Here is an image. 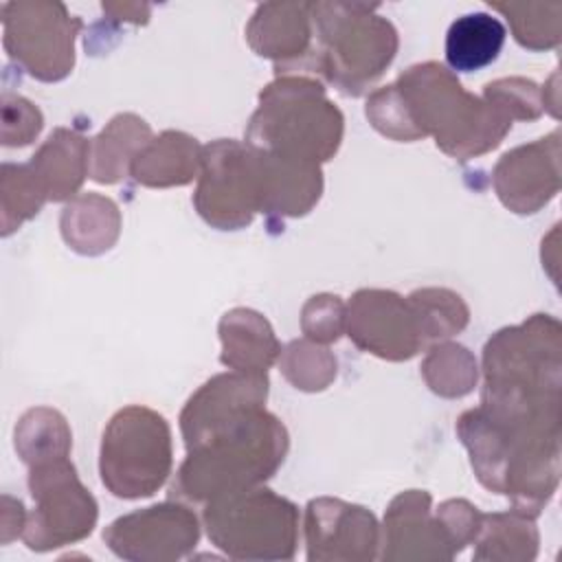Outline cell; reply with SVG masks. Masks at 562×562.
Returning <instances> with one entry per match:
<instances>
[{"label":"cell","mask_w":562,"mask_h":562,"mask_svg":"<svg viewBox=\"0 0 562 562\" xmlns=\"http://www.w3.org/2000/svg\"><path fill=\"white\" fill-rule=\"evenodd\" d=\"M193 206L220 231L248 226L255 213H261L257 149L233 138H217L202 147Z\"/></svg>","instance_id":"30bf717a"},{"label":"cell","mask_w":562,"mask_h":562,"mask_svg":"<svg viewBox=\"0 0 562 562\" xmlns=\"http://www.w3.org/2000/svg\"><path fill=\"white\" fill-rule=\"evenodd\" d=\"M29 165L44 184L48 200H72L90 176V140L72 130L57 127L31 156Z\"/></svg>","instance_id":"44dd1931"},{"label":"cell","mask_w":562,"mask_h":562,"mask_svg":"<svg viewBox=\"0 0 562 562\" xmlns=\"http://www.w3.org/2000/svg\"><path fill=\"white\" fill-rule=\"evenodd\" d=\"M483 97L492 101L509 121H536L542 110V90L522 77H507L485 83Z\"/></svg>","instance_id":"d6a6232c"},{"label":"cell","mask_w":562,"mask_h":562,"mask_svg":"<svg viewBox=\"0 0 562 562\" xmlns=\"http://www.w3.org/2000/svg\"><path fill=\"white\" fill-rule=\"evenodd\" d=\"M503 13L516 42L529 50L553 48L562 40V4L560 2H490Z\"/></svg>","instance_id":"f1b7e54d"},{"label":"cell","mask_w":562,"mask_h":562,"mask_svg":"<svg viewBox=\"0 0 562 562\" xmlns=\"http://www.w3.org/2000/svg\"><path fill=\"white\" fill-rule=\"evenodd\" d=\"M430 494L424 490H406L397 494L384 514L382 560H452L459 551L437 518L430 514Z\"/></svg>","instance_id":"2e32d148"},{"label":"cell","mask_w":562,"mask_h":562,"mask_svg":"<svg viewBox=\"0 0 562 562\" xmlns=\"http://www.w3.org/2000/svg\"><path fill=\"white\" fill-rule=\"evenodd\" d=\"M342 132V112L327 99L321 79L283 75L259 92L246 143L268 154L323 165L338 151Z\"/></svg>","instance_id":"277c9868"},{"label":"cell","mask_w":562,"mask_h":562,"mask_svg":"<svg viewBox=\"0 0 562 562\" xmlns=\"http://www.w3.org/2000/svg\"><path fill=\"white\" fill-rule=\"evenodd\" d=\"M375 9L364 2H312L321 79L345 94H362L395 59L397 31Z\"/></svg>","instance_id":"5b68a950"},{"label":"cell","mask_w":562,"mask_h":562,"mask_svg":"<svg viewBox=\"0 0 562 562\" xmlns=\"http://www.w3.org/2000/svg\"><path fill=\"white\" fill-rule=\"evenodd\" d=\"M562 327L549 314L498 329L483 347L481 411L516 441L560 439Z\"/></svg>","instance_id":"6da1fadb"},{"label":"cell","mask_w":562,"mask_h":562,"mask_svg":"<svg viewBox=\"0 0 562 562\" xmlns=\"http://www.w3.org/2000/svg\"><path fill=\"white\" fill-rule=\"evenodd\" d=\"M202 147L184 134L167 130L151 138L132 160L130 173L138 184L151 189L184 187L200 173Z\"/></svg>","instance_id":"ffe728a7"},{"label":"cell","mask_w":562,"mask_h":562,"mask_svg":"<svg viewBox=\"0 0 562 562\" xmlns=\"http://www.w3.org/2000/svg\"><path fill=\"white\" fill-rule=\"evenodd\" d=\"M334 353L314 340H292L279 353V371L301 391H323L336 378Z\"/></svg>","instance_id":"4dcf8cb0"},{"label":"cell","mask_w":562,"mask_h":562,"mask_svg":"<svg viewBox=\"0 0 562 562\" xmlns=\"http://www.w3.org/2000/svg\"><path fill=\"white\" fill-rule=\"evenodd\" d=\"M200 540L198 516L182 503H160L119 516L103 529V542L130 562H171Z\"/></svg>","instance_id":"8fae6325"},{"label":"cell","mask_w":562,"mask_h":562,"mask_svg":"<svg viewBox=\"0 0 562 562\" xmlns=\"http://www.w3.org/2000/svg\"><path fill=\"white\" fill-rule=\"evenodd\" d=\"M422 375L432 393L441 397H463L476 386L479 367L463 345L437 342L422 362Z\"/></svg>","instance_id":"83f0119b"},{"label":"cell","mask_w":562,"mask_h":562,"mask_svg":"<svg viewBox=\"0 0 562 562\" xmlns=\"http://www.w3.org/2000/svg\"><path fill=\"white\" fill-rule=\"evenodd\" d=\"M492 182L509 211L520 215L540 211L560 189V132L503 154L492 171Z\"/></svg>","instance_id":"9a60e30c"},{"label":"cell","mask_w":562,"mask_h":562,"mask_svg":"<svg viewBox=\"0 0 562 562\" xmlns=\"http://www.w3.org/2000/svg\"><path fill=\"white\" fill-rule=\"evenodd\" d=\"M15 452L31 468L70 454L72 432L66 417L48 406L26 411L13 432Z\"/></svg>","instance_id":"484cf974"},{"label":"cell","mask_w":562,"mask_h":562,"mask_svg":"<svg viewBox=\"0 0 562 562\" xmlns=\"http://www.w3.org/2000/svg\"><path fill=\"white\" fill-rule=\"evenodd\" d=\"M81 20L66 4L11 0L2 4V44L7 55L33 79L59 81L75 66V35Z\"/></svg>","instance_id":"9c48e42d"},{"label":"cell","mask_w":562,"mask_h":562,"mask_svg":"<svg viewBox=\"0 0 562 562\" xmlns=\"http://www.w3.org/2000/svg\"><path fill=\"white\" fill-rule=\"evenodd\" d=\"M364 114L369 123L386 138L400 140V143H413L422 138L395 83L371 92L367 97Z\"/></svg>","instance_id":"1f68e13d"},{"label":"cell","mask_w":562,"mask_h":562,"mask_svg":"<svg viewBox=\"0 0 562 562\" xmlns=\"http://www.w3.org/2000/svg\"><path fill=\"white\" fill-rule=\"evenodd\" d=\"M268 375L228 371L206 380L184 404L180 430L187 450H193L259 408H266Z\"/></svg>","instance_id":"4fadbf2b"},{"label":"cell","mask_w":562,"mask_h":562,"mask_svg":"<svg viewBox=\"0 0 562 562\" xmlns=\"http://www.w3.org/2000/svg\"><path fill=\"white\" fill-rule=\"evenodd\" d=\"M288 448L290 437L281 419L259 408L211 441L187 450L171 483V496L206 503L261 485L281 468Z\"/></svg>","instance_id":"3957f363"},{"label":"cell","mask_w":562,"mask_h":562,"mask_svg":"<svg viewBox=\"0 0 562 562\" xmlns=\"http://www.w3.org/2000/svg\"><path fill=\"white\" fill-rule=\"evenodd\" d=\"M347 305L336 294L312 296L301 312V329L314 342H336L345 334Z\"/></svg>","instance_id":"836d02e7"},{"label":"cell","mask_w":562,"mask_h":562,"mask_svg":"<svg viewBox=\"0 0 562 562\" xmlns=\"http://www.w3.org/2000/svg\"><path fill=\"white\" fill-rule=\"evenodd\" d=\"M48 193L31 165L4 162L0 167V211L2 237L18 231L26 220L40 213Z\"/></svg>","instance_id":"f546056e"},{"label":"cell","mask_w":562,"mask_h":562,"mask_svg":"<svg viewBox=\"0 0 562 562\" xmlns=\"http://www.w3.org/2000/svg\"><path fill=\"white\" fill-rule=\"evenodd\" d=\"M222 364L231 371L266 373L281 353L270 323L255 310L235 307L220 321Z\"/></svg>","instance_id":"d6986e66"},{"label":"cell","mask_w":562,"mask_h":562,"mask_svg":"<svg viewBox=\"0 0 562 562\" xmlns=\"http://www.w3.org/2000/svg\"><path fill=\"white\" fill-rule=\"evenodd\" d=\"M246 40L257 55L274 59L277 77L299 75L314 55L312 2L259 4L246 26Z\"/></svg>","instance_id":"e0dca14e"},{"label":"cell","mask_w":562,"mask_h":562,"mask_svg":"<svg viewBox=\"0 0 562 562\" xmlns=\"http://www.w3.org/2000/svg\"><path fill=\"white\" fill-rule=\"evenodd\" d=\"M406 301L417 316L424 345L443 342L446 338L465 329L470 321L465 301L446 288H422L411 292Z\"/></svg>","instance_id":"4316f807"},{"label":"cell","mask_w":562,"mask_h":562,"mask_svg":"<svg viewBox=\"0 0 562 562\" xmlns=\"http://www.w3.org/2000/svg\"><path fill=\"white\" fill-rule=\"evenodd\" d=\"M310 562H367L378 558L380 525L375 516L340 498H314L305 507Z\"/></svg>","instance_id":"5bb4252c"},{"label":"cell","mask_w":562,"mask_h":562,"mask_svg":"<svg viewBox=\"0 0 562 562\" xmlns=\"http://www.w3.org/2000/svg\"><path fill=\"white\" fill-rule=\"evenodd\" d=\"M44 116L37 105L18 94H2V145L24 147L42 132Z\"/></svg>","instance_id":"e575fe53"},{"label":"cell","mask_w":562,"mask_h":562,"mask_svg":"<svg viewBox=\"0 0 562 562\" xmlns=\"http://www.w3.org/2000/svg\"><path fill=\"white\" fill-rule=\"evenodd\" d=\"M437 518L448 529L457 551H461L465 544H472L481 522V512L463 498H450L437 507Z\"/></svg>","instance_id":"d590c367"},{"label":"cell","mask_w":562,"mask_h":562,"mask_svg":"<svg viewBox=\"0 0 562 562\" xmlns=\"http://www.w3.org/2000/svg\"><path fill=\"white\" fill-rule=\"evenodd\" d=\"M257 158L261 213L279 217H301L316 206L323 193L321 165L283 158L261 149H257Z\"/></svg>","instance_id":"ac0fdd59"},{"label":"cell","mask_w":562,"mask_h":562,"mask_svg":"<svg viewBox=\"0 0 562 562\" xmlns=\"http://www.w3.org/2000/svg\"><path fill=\"white\" fill-rule=\"evenodd\" d=\"M209 540L235 560H292L299 509L285 496L255 485L204 503Z\"/></svg>","instance_id":"8992f818"},{"label":"cell","mask_w":562,"mask_h":562,"mask_svg":"<svg viewBox=\"0 0 562 562\" xmlns=\"http://www.w3.org/2000/svg\"><path fill=\"white\" fill-rule=\"evenodd\" d=\"M538 529L533 518L512 509L496 514H481V522L472 544H476L474 560H503L522 562L538 555Z\"/></svg>","instance_id":"d4e9b609"},{"label":"cell","mask_w":562,"mask_h":562,"mask_svg":"<svg viewBox=\"0 0 562 562\" xmlns=\"http://www.w3.org/2000/svg\"><path fill=\"white\" fill-rule=\"evenodd\" d=\"M61 237L79 255H101L110 250L121 233L119 206L99 193L75 195L59 217Z\"/></svg>","instance_id":"7402d4cb"},{"label":"cell","mask_w":562,"mask_h":562,"mask_svg":"<svg viewBox=\"0 0 562 562\" xmlns=\"http://www.w3.org/2000/svg\"><path fill=\"white\" fill-rule=\"evenodd\" d=\"M505 37V24L492 13H465L457 18L446 33V61L457 72L481 70L496 61Z\"/></svg>","instance_id":"cb8c5ba5"},{"label":"cell","mask_w":562,"mask_h":562,"mask_svg":"<svg viewBox=\"0 0 562 562\" xmlns=\"http://www.w3.org/2000/svg\"><path fill=\"white\" fill-rule=\"evenodd\" d=\"M345 331L358 349L393 362L426 347L411 303L391 290H358L345 310Z\"/></svg>","instance_id":"7c38bea8"},{"label":"cell","mask_w":562,"mask_h":562,"mask_svg":"<svg viewBox=\"0 0 562 562\" xmlns=\"http://www.w3.org/2000/svg\"><path fill=\"white\" fill-rule=\"evenodd\" d=\"M151 140L149 125L136 114H116L99 136L90 140V178L114 184L130 171L134 156Z\"/></svg>","instance_id":"603a6c76"},{"label":"cell","mask_w":562,"mask_h":562,"mask_svg":"<svg viewBox=\"0 0 562 562\" xmlns=\"http://www.w3.org/2000/svg\"><path fill=\"white\" fill-rule=\"evenodd\" d=\"M395 88L419 136H432L452 158L481 156L498 147L512 130V121L492 101L468 92L457 75L437 61L406 68Z\"/></svg>","instance_id":"7a4b0ae2"},{"label":"cell","mask_w":562,"mask_h":562,"mask_svg":"<svg viewBox=\"0 0 562 562\" xmlns=\"http://www.w3.org/2000/svg\"><path fill=\"white\" fill-rule=\"evenodd\" d=\"M173 448L167 419L149 406L130 404L112 415L99 448V474L110 494L145 498L171 474Z\"/></svg>","instance_id":"52a82bcc"},{"label":"cell","mask_w":562,"mask_h":562,"mask_svg":"<svg viewBox=\"0 0 562 562\" xmlns=\"http://www.w3.org/2000/svg\"><path fill=\"white\" fill-rule=\"evenodd\" d=\"M29 492L35 507L26 516L22 540L31 551H50L92 533L99 507L68 457L31 465Z\"/></svg>","instance_id":"ba28073f"}]
</instances>
